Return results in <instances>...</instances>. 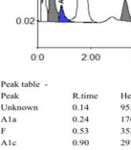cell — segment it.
<instances>
[{"label":"cell","instance_id":"3","mask_svg":"<svg viewBox=\"0 0 131 150\" xmlns=\"http://www.w3.org/2000/svg\"><path fill=\"white\" fill-rule=\"evenodd\" d=\"M121 109H122V110H125V104L121 105Z\"/></svg>","mask_w":131,"mask_h":150},{"label":"cell","instance_id":"2","mask_svg":"<svg viewBox=\"0 0 131 150\" xmlns=\"http://www.w3.org/2000/svg\"><path fill=\"white\" fill-rule=\"evenodd\" d=\"M122 146L125 145H131V140H122Z\"/></svg>","mask_w":131,"mask_h":150},{"label":"cell","instance_id":"1","mask_svg":"<svg viewBox=\"0 0 131 150\" xmlns=\"http://www.w3.org/2000/svg\"><path fill=\"white\" fill-rule=\"evenodd\" d=\"M120 20L129 21V22H131V14L129 12V7H128V3H127V0H125V1H123L122 16L120 17Z\"/></svg>","mask_w":131,"mask_h":150}]
</instances>
